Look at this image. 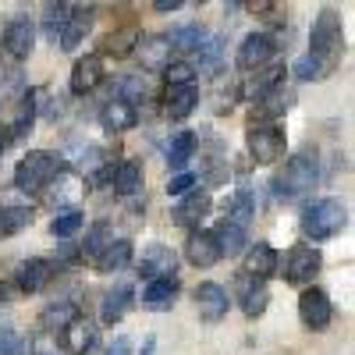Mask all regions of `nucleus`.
Here are the masks:
<instances>
[{"mask_svg":"<svg viewBox=\"0 0 355 355\" xmlns=\"http://www.w3.org/2000/svg\"><path fill=\"white\" fill-rule=\"evenodd\" d=\"M61 334H64V348H68V355H89V352L96 348V341H100L96 323H93V320H85V316H75Z\"/></svg>","mask_w":355,"mask_h":355,"instance_id":"obj_17","label":"nucleus"},{"mask_svg":"<svg viewBox=\"0 0 355 355\" xmlns=\"http://www.w3.org/2000/svg\"><path fill=\"white\" fill-rule=\"evenodd\" d=\"M291 107V93H288V89L284 85H277V89H270V93H266V96H259V117H277V114H284Z\"/></svg>","mask_w":355,"mask_h":355,"instance_id":"obj_36","label":"nucleus"},{"mask_svg":"<svg viewBox=\"0 0 355 355\" xmlns=\"http://www.w3.org/2000/svg\"><path fill=\"white\" fill-rule=\"evenodd\" d=\"M320 266H323V256L316 245H295L284 259V281L288 284H299V288H309L313 277L320 274Z\"/></svg>","mask_w":355,"mask_h":355,"instance_id":"obj_6","label":"nucleus"},{"mask_svg":"<svg viewBox=\"0 0 355 355\" xmlns=\"http://www.w3.org/2000/svg\"><path fill=\"white\" fill-rule=\"evenodd\" d=\"M15 281H18V288H21L25 295H36V291H43V288L53 281V263H50V259H25V263L18 266Z\"/></svg>","mask_w":355,"mask_h":355,"instance_id":"obj_19","label":"nucleus"},{"mask_svg":"<svg viewBox=\"0 0 355 355\" xmlns=\"http://www.w3.org/2000/svg\"><path fill=\"white\" fill-rule=\"evenodd\" d=\"M192 299H196L199 320H206V323H220V320L227 316V306H231V302H227V291H224L220 284H214V281L196 284Z\"/></svg>","mask_w":355,"mask_h":355,"instance_id":"obj_9","label":"nucleus"},{"mask_svg":"<svg viewBox=\"0 0 355 355\" xmlns=\"http://www.w3.org/2000/svg\"><path fill=\"white\" fill-rule=\"evenodd\" d=\"M135 43H139V28H135V25L117 28V33H110V36L103 40V53H107V57H128V53L135 50Z\"/></svg>","mask_w":355,"mask_h":355,"instance_id":"obj_30","label":"nucleus"},{"mask_svg":"<svg viewBox=\"0 0 355 355\" xmlns=\"http://www.w3.org/2000/svg\"><path fill=\"white\" fill-rule=\"evenodd\" d=\"M132 299H135L132 284H125V281H121L114 291H107V295H103L100 320L107 323V327H114V323H121V320H125V313H128V306H132Z\"/></svg>","mask_w":355,"mask_h":355,"instance_id":"obj_24","label":"nucleus"},{"mask_svg":"<svg viewBox=\"0 0 355 355\" xmlns=\"http://www.w3.org/2000/svg\"><path fill=\"white\" fill-rule=\"evenodd\" d=\"M320 182V160L313 153H299L284 164V171L274 174V196L281 202H295L316 189Z\"/></svg>","mask_w":355,"mask_h":355,"instance_id":"obj_1","label":"nucleus"},{"mask_svg":"<svg viewBox=\"0 0 355 355\" xmlns=\"http://www.w3.org/2000/svg\"><path fill=\"white\" fill-rule=\"evenodd\" d=\"M274 50H277L274 36L249 33V36L242 40V46H239V68H242V71H259V68L274 57Z\"/></svg>","mask_w":355,"mask_h":355,"instance_id":"obj_11","label":"nucleus"},{"mask_svg":"<svg viewBox=\"0 0 355 355\" xmlns=\"http://www.w3.org/2000/svg\"><path fill=\"white\" fill-rule=\"evenodd\" d=\"M249 217H252V196H249V192H239V196L231 199V206H227V224L245 227Z\"/></svg>","mask_w":355,"mask_h":355,"instance_id":"obj_39","label":"nucleus"},{"mask_svg":"<svg viewBox=\"0 0 355 355\" xmlns=\"http://www.w3.org/2000/svg\"><path fill=\"white\" fill-rule=\"evenodd\" d=\"M217 245H220V256H239V252H245V245H249V234H245V227H234V224H220L217 231Z\"/></svg>","mask_w":355,"mask_h":355,"instance_id":"obj_27","label":"nucleus"},{"mask_svg":"<svg viewBox=\"0 0 355 355\" xmlns=\"http://www.w3.org/2000/svg\"><path fill=\"white\" fill-rule=\"evenodd\" d=\"M57 174H64V160L50 150H33L15 167V189L18 192H43Z\"/></svg>","mask_w":355,"mask_h":355,"instance_id":"obj_3","label":"nucleus"},{"mask_svg":"<svg viewBox=\"0 0 355 355\" xmlns=\"http://www.w3.org/2000/svg\"><path fill=\"white\" fill-rule=\"evenodd\" d=\"M33 46H36V25H33V18L8 21V28H4V53L15 57V61H25V57L33 53Z\"/></svg>","mask_w":355,"mask_h":355,"instance_id":"obj_12","label":"nucleus"},{"mask_svg":"<svg viewBox=\"0 0 355 355\" xmlns=\"http://www.w3.org/2000/svg\"><path fill=\"white\" fill-rule=\"evenodd\" d=\"M11 142H15V135H11V128H8V125H0V153H4V150H8V146H11Z\"/></svg>","mask_w":355,"mask_h":355,"instance_id":"obj_45","label":"nucleus"},{"mask_svg":"<svg viewBox=\"0 0 355 355\" xmlns=\"http://www.w3.org/2000/svg\"><path fill=\"white\" fill-rule=\"evenodd\" d=\"M239 302H242V313L249 316V320H259L263 313H266V306H270V291H266V284L263 281H256V277H249V274H239Z\"/></svg>","mask_w":355,"mask_h":355,"instance_id":"obj_16","label":"nucleus"},{"mask_svg":"<svg viewBox=\"0 0 355 355\" xmlns=\"http://www.w3.org/2000/svg\"><path fill=\"white\" fill-rule=\"evenodd\" d=\"M82 224H85L82 210H57V217L50 220V234L53 239H71L75 231H82Z\"/></svg>","mask_w":355,"mask_h":355,"instance_id":"obj_34","label":"nucleus"},{"mask_svg":"<svg viewBox=\"0 0 355 355\" xmlns=\"http://www.w3.org/2000/svg\"><path fill=\"white\" fill-rule=\"evenodd\" d=\"M107 178H110L114 192H121V196L142 192V164H139V160H121L117 167H110Z\"/></svg>","mask_w":355,"mask_h":355,"instance_id":"obj_26","label":"nucleus"},{"mask_svg":"<svg viewBox=\"0 0 355 355\" xmlns=\"http://www.w3.org/2000/svg\"><path fill=\"white\" fill-rule=\"evenodd\" d=\"M196 189V174H178L167 182V196H189Z\"/></svg>","mask_w":355,"mask_h":355,"instance_id":"obj_43","label":"nucleus"},{"mask_svg":"<svg viewBox=\"0 0 355 355\" xmlns=\"http://www.w3.org/2000/svg\"><path fill=\"white\" fill-rule=\"evenodd\" d=\"M33 121H36V89H28V93H21V110H18V117H15V125H8V128H11V135L18 139V135L33 132Z\"/></svg>","mask_w":355,"mask_h":355,"instance_id":"obj_33","label":"nucleus"},{"mask_svg":"<svg viewBox=\"0 0 355 355\" xmlns=\"http://www.w3.org/2000/svg\"><path fill=\"white\" fill-rule=\"evenodd\" d=\"M196 78V68L189 64V61H171L167 68H164V82L167 85H189Z\"/></svg>","mask_w":355,"mask_h":355,"instance_id":"obj_40","label":"nucleus"},{"mask_svg":"<svg viewBox=\"0 0 355 355\" xmlns=\"http://www.w3.org/2000/svg\"><path fill=\"white\" fill-rule=\"evenodd\" d=\"M210 206H214L210 192L196 189V192L182 196V202L174 206V224H178V227H189V231H199V224L210 217Z\"/></svg>","mask_w":355,"mask_h":355,"instance_id":"obj_10","label":"nucleus"},{"mask_svg":"<svg viewBox=\"0 0 355 355\" xmlns=\"http://www.w3.org/2000/svg\"><path fill=\"white\" fill-rule=\"evenodd\" d=\"M348 224V210H345V202L327 196V199H316L313 206H306V214H302V234L309 242H327L334 239V234H341Z\"/></svg>","mask_w":355,"mask_h":355,"instance_id":"obj_2","label":"nucleus"},{"mask_svg":"<svg viewBox=\"0 0 355 355\" xmlns=\"http://www.w3.org/2000/svg\"><path fill=\"white\" fill-rule=\"evenodd\" d=\"M78 316V309L71 306V302H61V306H50L43 316H40V327L43 331H64L68 323Z\"/></svg>","mask_w":355,"mask_h":355,"instance_id":"obj_35","label":"nucleus"},{"mask_svg":"<svg viewBox=\"0 0 355 355\" xmlns=\"http://www.w3.org/2000/svg\"><path fill=\"white\" fill-rule=\"evenodd\" d=\"M110 239H107V227L103 224H96L93 231H89V239H85V245H82V256H89V259H96L100 256V249L107 245Z\"/></svg>","mask_w":355,"mask_h":355,"instance_id":"obj_41","label":"nucleus"},{"mask_svg":"<svg viewBox=\"0 0 355 355\" xmlns=\"http://www.w3.org/2000/svg\"><path fill=\"white\" fill-rule=\"evenodd\" d=\"M345 50V33H341V18L331 11V8H323L313 21V33H309V53L320 57L327 68L338 64V57Z\"/></svg>","mask_w":355,"mask_h":355,"instance_id":"obj_4","label":"nucleus"},{"mask_svg":"<svg viewBox=\"0 0 355 355\" xmlns=\"http://www.w3.org/2000/svg\"><path fill=\"white\" fill-rule=\"evenodd\" d=\"M178 291H182V281H178V274H174V277H157V281H150V284H146V291H142V309L167 313V309L174 306V299H178Z\"/></svg>","mask_w":355,"mask_h":355,"instance_id":"obj_18","label":"nucleus"},{"mask_svg":"<svg viewBox=\"0 0 355 355\" xmlns=\"http://www.w3.org/2000/svg\"><path fill=\"white\" fill-rule=\"evenodd\" d=\"M135 270H139V277H146V281H157V277H174V270H178V256H174V249L171 245H146L142 249V259L135 263Z\"/></svg>","mask_w":355,"mask_h":355,"instance_id":"obj_8","label":"nucleus"},{"mask_svg":"<svg viewBox=\"0 0 355 355\" xmlns=\"http://www.w3.org/2000/svg\"><path fill=\"white\" fill-rule=\"evenodd\" d=\"M33 224V210L28 206H0V239L18 234Z\"/></svg>","mask_w":355,"mask_h":355,"instance_id":"obj_29","label":"nucleus"},{"mask_svg":"<svg viewBox=\"0 0 355 355\" xmlns=\"http://www.w3.org/2000/svg\"><path fill=\"white\" fill-rule=\"evenodd\" d=\"M295 78H302V82H320V78H327L331 75V68L320 61V57H313V53H302L299 61H295Z\"/></svg>","mask_w":355,"mask_h":355,"instance_id":"obj_37","label":"nucleus"},{"mask_svg":"<svg viewBox=\"0 0 355 355\" xmlns=\"http://www.w3.org/2000/svg\"><path fill=\"white\" fill-rule=\"evenodd\" d=\"M164 110L167 117H174V121H182V117H189L199 103V85L189 82V85H167V96H164Z\"/></svg>","mask_w":355,"mask_h":355,"instance_id":"obj_23","label":"nucleus"},{"mask_svg":"<svg viewBox=\"0 0 355 355\" xmlns=\"http://www.w3.org/2000/svg\"><path fill=\"white\" fill-rule=\"evenodd\" d=\"M202 40H206V33H202L199 25H174L171 33H167L171 50H199Z\"/></svg>","mask_w":355,"mask_h":355,"instance_id":"obj_31","label":"nucleus"},{"mask_svg":"<svg viewBox=\"0 0 355 355\" xmlns=\"http://www.w3.org/2000/svg\"><path fill=\"white\" fill-rule=\"evenodd\" d=\"M192 153H196V132H178L171 139V146H167V164L174 171H182L192 160Z\"/></svg>","mask_w":355,"mask_h":355,"instance_id":"obj_28","label":"nucleus"},{"mask_svg":"<svg viewBox=\"0 0 355 355\" xmlns=\"http://www.w3.org/2000/svg\"><path fill=\"white\" fill-rule=\"evenodd\" d=\"M331 316H334L331 295L323 288H316V284L302 288V295H299V320L306 323V327L309 331H323L331 323Z\"/></svg>","mask_w":355,"mask_h":355,"instance_id":"obj_7","label":"nucleus"},{"mask_svg":"<svg viewBox=\"0 0 355 355\" xmlns=\"http://www.w3.org/2000/svg\"><path fill=\"white\" fill-rule=\"evenodd\" d=\"M185 259L192 266H214L220 259V245H217V234L214 231H189V239H185Z\"/></svg>","mask_w":355,"mask_h":355,"instance_id":"obj_14","label":"nucleus"},{"mask_svg":"<svg viewBox=\"0 0 355 355\" xmlns=\"http://www.w3.org/2000/svg\"><path fill=\"white\" fill-rule=\"evenodd\" d=\"M68 15H71L68 4H46V18H43V33H46V40L57 43V36H61V28H64V21H68Z\"/></svg>","mask_w":355,"mask_h":355,"instance_id":"obj_38","label":"nucleus"},{"mask_svg":"<svg viewBox=\"0 0 355 355\" xmlns=\"http://www.w3.org/2000/svg\"><path fill=\"white\" fill-rule=\"evenodd\" d=\"M0 355H25V341L18 331L0 327Z\"/></svg>","mask_w":355,"mask_h":355,"instance_id":"obj_42","label":"nucleus"},{"mask_svg":"<svg viewBox=\"0 0 355 355\" xmlns=\"http://www.w3.org/2000/svg\"><path fill=\"white\" fill-rule=\"evenodd\" d=\"M100 82H103V57H100V53L78 57L75 68H71V82H68L71 93H75V96H85V93H93Z\"/></svg>","mask_w":355,"mask_h":355,"instance_id":"obj_13","label":"nucleus"},{"mask_svg":"<svg viewBox=\"0 0 355 355\" xmlns=\"http://www.w3.org/2000/svg\"><path fill=\"white\" fill-rule=\"evenodd\" d=\"M245 146H249V153H252L256 164H277L284 157L288 139H284V132L277 125H249Z\"/></svg>","mask_w":355,"mask_h":355,"instance_id":"obj_5","label":"nucleus"},{"mask_svg":"<svg viewBox=\"0 0 355 355\" xmlns=\"http://www.w3.org/2000/svg\"><path fill=\"white\" fill-rule=\"evenodd\" d=\"M146 96H150V85H146L142 75H125L121 82H117V100H121V103L135 107V103H142Z\"/></svg>","mask_w":355,"mask_h":355,"instance_id":"obj_32","label":"nucleus"},{"mask_svg":"<svg viewBox=\"0 0 355 355\" xmlns=\"http://www.w3.org/2000/svg\"><path fill=\"white\" fill-rule=\"evenodd\" d=\"M135 53H139L142 68H150V71H164L171 64V43H167V36H139Z\"/></svg>","mask_w":355,"mask_h":355,"instance_id":"obj_21","label":"nucleus"},{"mask_svg":"<svg viewBox=\"0 0 355 355\" xmlns=\"http://www.w3.org/2000/svg\"><path fill=\"white\" fill-rule=\"evenodd\" d=\"M178 8H182V0H157V4H153V11H160V15H171Z\"/></svg>","mask_w":355,"mask_h":355,"instance_id":"obj_44","label":"nucleus"},{"mask_svg":"<svg viewBox=\"0 0 355 355\" xmlns=\"http://www.w3.org/2000/svg\"><path fill=\"white\" fill-rule=\"evenodd\" d=\"M277 266H281V256L274 252V245L256 242V245H249V252H245V270H242V274L263 281V277H274Z\"/></svg>","mask_w":355,"mask_h":355,"instance_id":"obj_20","label":"nucleus"},{"mask_svg":"<svg viewBox=\"0 0 355 355\" xmlns=\"http://www.w3.org/2000/svg\"><path fill=\"white\" fill-rule=\"evenodd\" d=\"M135 121H139V110L128 107V103H121V100H107L100 107V125L107 132H132Z\"/></svg>","mask_w":355,"mask_h":355,"instance_id":"obj_25","label":"nucleus"},{"mask_svg":"<svg viewBox=\"0 0 355 355\" xmlns=\"http://www.w3.org/2000/svg\"><path fill=\"white\" fill-rule=\"evenodd\" d=\"M132 256H135V249H132L128 239H110L93 263H96L100 274H117V270H125V266L132 263Z\"/></svg>","mask_w":355,"mask_h":355,"instance_id":"obj_22","label":"nucleus"},{"mask_svg":"<svg viewBox=\"0 0 355 355\" xmlns=\"http://www.w3.org/2000/svg\"><path fill=\"white\" fill-rule=\"evenodd\" d=\"M157 352V338H146V345H142V355H153Z\"/></svg>","mask_w":355,"mask_h":355,"instance_id":"obj_46","label":"nucleus"},{"mask_svg":"<svg viewBox=\"0 0 355 355\" xmlns=\"http://www.w3.org/2000/svg\"><path fill=\"white\" fill-rule=\"evenodd\" d=\"M93 15H96V8H71V15H68V21L61 28V36H57V46H61L64 53L78 50V43L89 36V28H93V21H96Z\"/></svg>","mask_w":355,"mask_h":355,"instance_id":"obj_15","label":"nucleus"}]
</instances>
